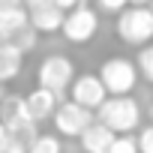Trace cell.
I'll return each mask as SVG.
<instances>
[{
    "label": "cell",
    "instance_id": "3",
    "mask_svg": "<svg viewBox=\"0 0 153 153\" xmlns=\"http://www.w3.org/2000/svg\"><path fill=\"white\" fill-rule=\"evenodd\" d=\"M99 81L105 87V93L111 96H126L135 90V81H138V69L132 60L126 57H108L102 66H99Z\"/></svg>",
    "mask_w": 153,
    "mask_h": 153
},
{
    "label": "cell",
    "instance_id": "12",
    "mask_svg": "<svg viewBox=\"0 0 153 153\" xmlns=\"http://www.w3.org/2000/svg\"><path fill=\"white\" fill-rule=\"evenodd\" d=\"M21 63H24V54L0 39V84H6L12 78H18V72H21Z\"/></svg>",
    "mask_w": 153,
    "mask_h": 153
},
{
    "label": "cell",
    "instance_id": "16",
    "mask_svg": "<svg viewBox=\"0 0 153 153\" xmlns=\"http://www.w3.org/2000/svg\"><path fill=\"white\" fill-rule=\"evenodd\" d=\"M138 75L153 84V45H144L138 51Z\"/></svg>",
    "mask_w": 153,
    "mask_h": 153
},
{
    "label": "cell",
    "instance_id": "17",
    "mask_svg": "<svg viewBox=\"0 0 153 153\" xmlns=\"http://www.w3.org/2000/svg\"><path fill=\"white\" fill-rule=\"evenodd\" d=\"M102 153H138V147H135V138L126 132V135H114L111 144H108Z\"/></svg>",
    "mask_w": 153,
    "mask_h": 153
},
{
    "label": "cell",
    "instance_id": "2",
    "mask_svg": "<svg viewBox=\"0 0 153 153\" xmlns=\"http://www.w3.org/2000/svg\"><path fill=\"white\" fill-rule=\"evenodd\" d=\"M117 36L126 45H147L153 39V9L150 6H126L117 12Z\"/></svg>",
    "mask_w": 153,
    "mask_h": 153
},
{
    "label": "cell",
    "instance_id": "7",
    "mask_svg": "<svg viewBox=\"0 0 153 153\" xmlns=\"http://www.w3.org/2000/svg\"><path fill=\"white\" fill-rule=\"evenodd\" d=\"M21 6L27 12V21L36 27V33H57L66 15L54 0H21Z\"/></svg>",
    "mask_w": 153,
    "mask_h": 153
},
{
    "label": "cell",
    "instance_id": "20",
    "mask_svg": "<svg viewBox=\"0 0 153 153\" xmlns=\"http://www.w3.org/2000/svg\"><path fill=\"white\" fill-rule=\"evenodd\" d=\"M54 3H57V6L63 9V12H69L72 6H78V3H84V0H54Z\"/></svg>",
    "mask_w": 153,
    "mask_h": 153
},
{
    "label": "cell",
    "instance_id": "5",
    "mask_svg": "<svg viewBox=\"0 0 153 153\" xmlns=\"http://www.w3.org/2000/svg\"><path fill=\"white\" fill-rule=\"evenodd\" d=\"M63 36L75 45H81V42H90L99 30V15L96 9H90L87 3H78V6H72L66 15H63V24H60Z\"/></svg>",
    "mask_w": 153,
    "mask_h": 153
},
{
    "label": "cell",
    "instance_id": "8",
    "mask_svg": "<svg viewBox=\"0 0 153 153\" xmlns=\"http://www.w3.org/2000/svg\"><path fill=\"white\" fill-rule=\"evenodd\" d=\"M69 93H72V102H78V105H84L90 111L99 108L102 99L108 96L105 87H102V81H99V75H78V78H72Z\"/></svg>",
    "mask_w": 153,
    "mask_h": 153
},
{
    "label": "cell",
    "instance_id": "1",
    "mask_svg": "<svg viewBox=\"0 0 153 153\" xmlns=\"http://www.w3.org/2000/svg\"><path fill=\"white\" fill-rule=\"evenodd\" d=\"M96 111H99L96 120L105 123L114 135H126V132H132L141 123V108H138V102L129 93L126 96H105Z\"/></svg>",
    "mask_w": 153,
    "mask_h": 153
},
{
    "label": "cell",
    "instance_id": "23",
    "mask_svg": "<svg viewBox=\"0 0 153 153\" xmlns=\"http://www.w3.org/2000/svg\"><path fill=\"white\" fill-rule=\"evenodd\" d=\"M3 93H6V90H3V84H0V99H3Z\"/></svg>",
    "mask_w": 153,
    "mask_h": 153
},
{
    "label": "cell",
    "instance_id": "11",
    "mask_svg": "<svg viewBox=\"0 0 153 153\" xmlns=\"http://www.w3.org/2000/svg\"><path fill=\"white\" fill-rule=\"evenodd\" d=\"M78 138H81V150H84V153H102V150L111 144L114 132H111L105 123H99V120L93 117V120L87 123V129H84Z\"/></svg>",
    "mask_w": 153,
    "mask_h": 153
},
{
    "label": "cell",
    "instance_id": "9",
    "mask_svg": "<svg viewBox=\"0 0 153 153\" xmlns=\"http://www.w3.org/2000/svg\"><path fill=\"white\" fill-rule=\"evenodd\" d=\"M33 120L27 114V102L24 96H15V93H3V99H0V123H3L6 129H15L21 123Z\"/></svg>",
    "mask_w": 153,
    "mask_h": 153
},
{
    "label": "cell",
    "instance_id": "15",
    "mask_svg": "<svg viewBox=\"0 0 153 153\" xmlns=\"http://www.w3.org/2000/svg\"><path fill=\"white\" fill-rule=\"evenodd\" d=\"M27 153H63L57 135H36L30 144H27Z\"/></svg>",
    "mask_w": 153,
    "mask_h": 153
},
{
    "label": "cell",
    "instance_id": "6",
    "mask_svg": "<svg viewBox=\"0 0 153 153\" xmlns=\"http://www.w3.org/2000/svg\"><path fill=\"white\" fill-rule=\"evenodd\" d=\"M51 120H54V129L63 138H78L87 129V123L93 120V114H90V108H84L78 102H63V105L54 108Z\"/></svg>",
    "mask_w": 153,
    "mask_h": 153
},
{
    "label": "cell",
    "instance_id": "4",
    "mask_svg": "<svg viewBox=\"0 0 153 153\" xmlns=\"http://www.w3.org/2000/svg\"><path fill=\"white\" fill-rule=\"evenodd\" d=\"M72 78H75V66H72V60L63 57V54H48V57L39 63V72H36L39 87H45V90H51V93H57V96H63V93L69 90Z\"/></svg>",
    "mask_w": 153,
    "mask_h": 153
},
{
    "label": "cell",
    "instance_id": "13",
    "mask_svg": "<svg viewBox=\"0 0 153 153\" xmlns=\"http://www.w3.org/2000/svg\"><path fill=\"white\" fill-rule=\"evenodd\" d=\"M24 21H27V12L21 6V0H0V36H6Z\"/></svg>",
    "mask_w": 153,
    "mask_h": 153
},
{
    "label": "cell",
    "instance_id": "21",
    "mask_svg": "<svg viewBox=\"0 0 153 153\" xmlns=\"http://www.w3.org/2000/svg\"><path fill=\"white\" fill-rule=\"evenodd\" d=\"M3 144H6V126L0 123V153H3Z\"/></svg>",
    "mask_w": 153,
    "mask_h": 153
},
{
    "label": "cell",
    "instance_id": "19",
    "mask_svg": "<svg viewBox=\"0 0 153 153\" xmlns=\"http://www.w3.org/2000/svg\"><path fill=\"white\" fill-rule=\"evenodd\" d=\"M99 6H102L105 12H120V9L129 6V0H99Z\"/></svg>",
    "mask_w": 153,
    "mask_h": 153
},
{
    "label": "cell",
    "instance_id": "18",
    "mask_svg": "<svg viewBox=\"0 0 153 153\" xmlns=\"http://www.w3.org/2000/svg\"><path fill=\"white\" fill-rule=\"evenodd\" d=\"M135 147H138V153H153V123H150V126H144V129L138 132Z\"/></svg>",
    "mask_w": 153,
    "mask_h": 153
},
{
    "label": "cell",
    "instance_id": "22",
    "mask_svg": "<svg viewBox=\"0 0 153 153\" xmlns=\"http://www.w3.org/2000/svg\"><path fill=\"white\" fill-rule=\"evenodd\" d=\"M150 0H129V6H147Z\"/></svg>",
    "mask_w": 153,
    "mask_h": 153
},
{
    "label": "cell",
    "instance_id": "14",
    "mask_svg": "<svg viewBox=\"0 0 153 153\" xmlns=\"http://www.w3.org/2000/svg\"><path fill=\"white\" fill-rule=\"evenodd\" d=\"M3 42H9V45H15L21 54H27V51H33L36 48V42H39V33H36V27L30 24V21H24V24H18L15 30H9L6 36H0Z\"/></svg>",
    "mask_w": 153,
    "mask_h": 153
},
{
    "label": "cell",
    "instance_id": "10",
    "mask_svg": "<svg viewBox=\"0 0 153 153\" xmlns=\"http://www.w3.org/2000/svg\"><path fill=\"white\" fill-rule=\"evenodd\" d=\"M24 102H27V114L39 123V120H48V117L54 114V108H57V93H51V90H45V87H36V90H30V93L24 96Z\"/></svg>",
    "mask_w": 153,
    "mask_h": 153
}]
</instances>
